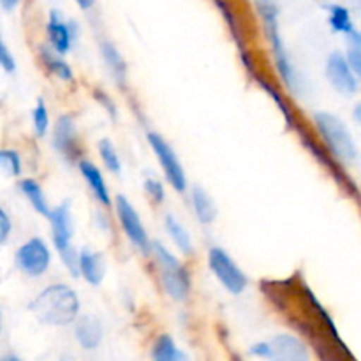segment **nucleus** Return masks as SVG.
I'll use <instances>...</instances> for the list:
<instances>
[{"mask_svg":"<svg viewBox=\"0 0 361 361\" xmlns=\"http://www.w3.org/2000/svg\"><path fill=\"white\" fill-rule=\"evenodd\" d=\"M348 60L351 63L353 71L356 73V76L361 78V48H349Z\"/></svg>","mask_w":361,"mask_h":361,"instance_id":"7c9ffc66","label":"nucleus"},{"mask_svg":"<svg viewBox=\"0 0 361 361\" xmlns=\"http://www.w3.org/2000/svg\"><path fill=\"white\" fill-rule=\"evenodd\" d=\"M208 267H210L215 279L231 295H242L247 289V284H249L247 275L236 264V261L221 247H212L210 249V252H208Z\"/></svg>","mask_w":361,"mask_h":361,"instance_id":"39448f33","label":"nucleus"},{"mask_svg":"<svg viewBox=\"0 0 361 361\" xmlns=\"http://www.w3.org/2000/svg\"><path fill=\"white\" fill-rule=\"evenodd\" d=\"M28 310L46 326H69L80 317V296L67 284H49L32 300Z\"/></svg>","mask_w":361,"mask_h":361,"instance_id":"f257e3e1","label":"nucleus"},{"mask_svg":"<svg viewBox=\"0 0 361 361\" xmlns=\"http://www.w3.org/2000/svg\"><path fill=\"white\" fill-rule=\"evenodd\" d=\"M326 78L331 87L344 95H353L358 90L356 73L349 63L348 55L334 51L326 60Z\"/></svg>","mask_w":361,"mask_h":361,"instance_id":"1a4fd4ad","label":"nucleus"},{"mask_svg":"<svg viewBox=\"0 0 361 361\" xmlns=\"http://www.w3.org/2000/svg\"><path fill=\"white\" fill-rule=\"evenodd\" d=\"M257 9H259L261 21H263L264 35H267V39L270 41L275 69H277L279 76L282 78V81H284V85L289 90H298V74H296L295 66H293L291 59H289L288 51H286L284 41H282L281 37L277 6L271 4L270 0H259Z\"/></svg>","mask_w":361,"mask_h":361,"instance_id":"f03ea898","label":"nucleus"},{"mask_svg":"<svg viewBox=\"0 0 361 361\" xmlns=\"http://www.w3.org/2000/svg\"><path fill=\"white\" fill-rule=\"evenodd\" d=\"M97 148L99 155H101L102 159V164L106 166V169L111 171L113 175H120V173H122V159H120L115 145H113L108 137H104V140L99 141Z\"/></svg>","mask_w":361,"mask_h":361,"instance_id":"393cba45","label":"nucleus"},{"mask_svg":"<svg viewBox=\"0 0 361 361\" xmlns=\"http://www.w3.org/2000/svg\"><path fill=\"white\" fill-rule=\"evenodd\" d=\"M328 13H330L328 21H330V27L334 32L349 35L355 30L351 13H349V9L345 6H342V4H331V6L328 7Z\"/></svg>","mask_w":361,"mask_h":361,"instance_id":"5701e85b","label":"nucleus"},{"mask_svg":"<svg viewBox=\"0 0 361 361\" xmlns=\"http://www.w3.org/2000/svg\"><path fill=\"white\" fill-rule=\"evenodd\" d=\"M190 203H192L194 215H196L197 221L203 226H210L212 222H215L217 217V208L215 203L212 201V197L208 196L207 190L203 187H192V192H190Z\"/></svg>","mask_w":361,"mask_h":361,"instance_id":"a211bd4d","label":"nucleus"},{"mask_svg":"<svg viewBox=\"0 0 361 361\" xmlns=\"http://www.w3.org/2000/svg\"><path fill=\"white\" fill-rule=\"evenodd\" d=\"M20 190L25 196V200L32 204L35 212L42 217H49L51 214V208H49L48 200H46L44 189L41 187V183L34 178H23L20 180Z\"/></svg>","mask_w":361,"mask_h":361,"instance_id":"6ab92c4d","label":"nucleus"},{"mask_svg":"<svg viewBox=\"0 0 361 361\" xmlns=\"http://www.w3.org/2000/svg\"><path fill=\"white\" fill-rule=\"evenodd\" d=\"M78 168H80L81 176H83L85 182L88 183L95 200H97L102 207H111V194H109V189L108 185H106V180L104 176H102L101 169H99L92 161H85V159H81V161L78 162Z\"/></svg>","mask_w":361,"mask_h":361,"instance_id":"2eb2a0df","label":"nucleus"},{"mask_svg":"<svg viewBox=\"0 0 361 361\" xmlns=\"http://www.w3.org/2000/svg\"><path fill=\"white\" fill-rule=\"evenodd\" d=\"M353 2V7H356V9H361V0H351Z\"/></svg>","mask_w":361,"mask_h":361,"instance_id":"e433bc0d","label":"nucleus"},{"mask_svg":"<svg viewBox=\"0 0 361 361\" xmlns=\"http://www.w3.org/2000/svg\"><path fill=\"white\" fill-rule=\"evenodd\" d=\"M152 254L157 261L159 279L166 295L175 302H183L190 293V275L187 268L180 263L178 257L169 249H166L161 242H154Z\"/></svg>","mask_w":361,"mask_h":361,"instance_id":"20e7f679","label":"nucleus"},{"mask_svg":"<svg viewBox=\"0 0 361 361\" xmlns=\"http://www.w3.org/2000/svg\"><path fill=\"white\" fill-rule=\"evenodd\" d=\"M147 141L148 145H150L152 152L155 154V157L159 159V164H161L162 173H164L169 185H171L176 192H185L187 190L185 169H183L182 162H180L178 155H176L175 150L171 148V145H169L159 133H148Z\"/></svg>","mask_w":361,"mask_h":361,"instance_id":"423d86ee","label":"nucleus"},{"mask_svg":"<svg viewBox=\"0 0 361 361\" xmlns=\"http://www.w3.org/2000/svg\"><path fill=\"white\" fill-rule=\"evenodd\" d=\"M355 115H356V118H358L360 122H361V102H360L358 106H356V109H355Z\"/></svg>","mask_w":361,"mask_h":361,"instance_id":"c9c22d12","label":"nucleus"},{"mask_svg":"<svg viewBox=\"0 0 361 361\" xmlns=\"http://www.w3.org/2000/svg\"><path fill=\"white\" fill-rule=\"evenodd\" d=\"M0 168L7 176H20L23 171L21 155L14 148H4L0 152Z\"/></svg>","mask_w":361,"mask_h":361,"instance_id":"a878e982","label":"nucleus"},{"mask_svg":"<svg viewBox=\"0 0 361 361\" xmlns=\"http://www.w3.org/2000/svg\"><path fill=\"white\" fill-rule=\"evenodd\" d=\"M46 35H48L49 46L55 51H59L60 55H67L71 48H73V41L76 34L73 30V25H69V21L63 20L59 11L53 9L49 13L48 25H46Z\"/></svg>","mask_w":361,"mask_h":361,"instance_id":"ddd939ff","label":"nucleus"},{"mask_svg":"<svg viewBox=\"0 0 361 361\" xmlns=\"http://www.w3.org/2000/svg\"><path fill=\"white\" fill-rule=\"evenodd\" d=\"M0 66H2V69L6 73H14L16 71V60H14L13 53H11L6 41L0 42Z\"/></svg>","mask_w":361,"mask_h":361,"instance_id":"c85d7f7f","label":"nucleus"},{"mask_svg":"<svg viewBox=\"0 0 361 361\" xmlns=\"http://www.w3.org/2000/svg\"><path fill=\"white\" fill-rule=\"evenodd\" d=\"M95 99H97V101H99V104L104 106V109H106V111L109 113V115L113 116V118H116V108H115V102H113L111 99H109L108 95L104 94V92H102V90H97V92H95Z\"/></svg>","mask_w":361,"mask_h":361,"instance_id":"2f4dec72","label":"nucleus"},{"mask_svg":"<svg viewBox=\"0 0 361 361\" xmlns=\"http://www.w3.org/2000/svg\"><path fill=\"white\" fill-rule=\"evenodd\" d=\"M164 228H166V233L169 235V238H171L173 243L176 245V249H178L183 256H192L194 254L192 238H190L189 231L183 228L182 222H180L176 217H173V215H166Z\"/></svg>","mask_w":361,"mask_h":361,"instance_id":"aec40b11","label":"nucleus"},{"mask_svg":"<svg viewBox=\"0 0 361 361\" xmlns=\"http://www.w3.org/2000/svg\"><path fill=\"white\" fill-rule=\"evenodd\" d=\"M314 126H316L321 140L326 145L328 152L337 161L344 162V164H351V162L356 161L358 148H356L355 140H353L344 120L335 116L334 113L319 111L314 115Z\"/></svg>","mask_w":361,"mask_h":361,"instance_id":"7ed1b4c3","label":"nucleus"},{"mask_svg":"<svg viewBox=\"0 0 361 361\" xmlns=\"http://www.w3.org/2000/svg\"><path fill=\"white\" fill-rule=\"evenodd\" d=\"M16 268L30 279H37L48 271L51 264V250L42 238H30L16 250Z\"/></svg>","mask_w":361,"mask_h":361,"instance_id":"6e6552de","label":"nucleus"},{"mask_svg":"<svg viewBox=\"0 0 361 361\" xmlns=\"http://www.w3.org/2000/svg\"><path fill=\"white\" fill-rule=\"evenodd\" d=\"M101 55H102V60H104L106 67H108L109 74L113 76V80L116 81L118 87H123L127 81V63L126 60H123L122 53L118 51V48H116L113 42L102 41Z\"/></svg>","mask_w":361,"mask_h":361,"instance_id":"f3484780","label":"nucleus"},{"mask_svg":"<svg viewBox=\"0 0 361 361\" xmlns=\"http://www.w3.org/2000/svg\"><path fill=\"white\" fill-rule=\"evenodd\" d=\"M21 0H0V6L4 7L6 11H13L20 6Z\"/></svg>","mask_w":361,"mask_h":361,"instance_id":"72a5a7b5","label":"nucleus"},{"mask_svg":"<svg viewBox=\"0 0 361 361\" xmlns=\"http://www.w3.org/2000/svg\"><path fill=\"white\" fill-rule=\"evenodd\" d=\"M348 41L349 44H351V48H361V32L355 28V30L348 35Z\"/></svg>","mask_w":361,"mask_h":361,"instance_id":"473e14b6","label":"nucleus"},{"mask_svg":"<svg viewBox=\"0 0 361 361\" xmlns=\"http://www.w3.org/2000/svg\"><path fill=\"white\" fill-rule=\"evenodd\" d=\"M13 231V221L4 208H0V245H6Z\"/></svg>","mask_w":361,"mask_h":361,"instance_id":"c756f323","label":"nucleus"},{"mask_svg":"<svg viewBox=\"0 0 361 361\" xmlns=\"http://www.w3.org/2000/svg\"><path fill=\"white\" fill-rule=\"evenodd\" d=\"M152 358L157 361H180L187 356L176 345L175 338L168 334H162L155 338L154 348H152Z\"/></svg>","mask_w":361,"mask_h":361,"instance_id":"4be33fe9","label":"nucleus"},{"mask_svg":"<svg viewBox=\"0 0 361 361\" xmlns=\"http://www.w3.org/2000/svg\"><path fill=\"white\" fill-rule=\"evenodd\" d=\"M62 56L63 55H60L59 51H55L51 46H49V48L48 46H41V60L42 63H44L46 69H48L53 76L59 78V80L73 81L74 78L73 69H71V66L62 59Z\"/></svg>","mask_w":361,"mask_h":361,"instance_id":"412c9836","label":"nucleus"},{"mask_svg":"<svg viewBox=\"0 0 361 361\" xmlns=\"http://www.w3.org/2000/svg\"><path fill=\"white\" fill-rule=\"evenodd\" d=\"M32 122H34V133L37 137H44L49 129V113L46 108L44 99H37L34 111H32Z\"/></svg>","mask_w":361,"mask_h":361,"instance_id":"bb28decb","label":"nucleus"},{"mask_svg":"<svg viewBox=\"0 0 361 361\" xmlns=\"http://www.w3.org/2000/svg\"><path fill=\"white\" fill-rule=\"evenodd\" d=\"M252 78H256L257 85H259V87L263 88V90L267 92V94L270 95L271 99H274L275 104H277L279 109H281V111H282V115L286 116V122H288V126H289V127H295V129H298V127H296V123H295L296 120H295V116H293V111H291V109H289L288 102H286V99L282 97L281 92H279L277 88H275L274 85L270 83V81H267L263 76H259V74H257V73L254 74Z\"/></svg>","mask_w":361,"mask_h":361,"instance_id":"b1692460","label":"nucleus"},{"mask_svg":"<svg viewBox=\"0 0 361 361\" xmlns=\"http://www.w3.org/2000/svg\"><path fill=\"white\" fill-rule=\"evenodd\" d=\"M115 212L116 217H118L120 228H122L123 235L129 238V242L133 243L141 254H145V256L152 254V245H154V242H150V238H148V233L147 229H145L143 221H141L137 210L133 207V203H130L126 196H122V194L115 197Z\"/></svg>","mask_w":361,"mask_h":361,"instance_id":"0eeeda50","label":"nucleus"},{"mask_svg":"<svg viewBox=\"0 0 361 361\" xmlns=\"http://www.w3.org/2000/svg\"><path fill=\"white\" fill-rule=\"evenodd\" d=\"M53 147L69 162H74L80 157L81 148L80 140H78V130L74 126V120L69 115H62L56 120V126L53 129Z\"/></svg>","mask_w":361,"mask_h":361,"instance_id":"9d476101","label":"nucleus"},{"mask_svg":"<svg viewBox=\"0 0 361 361\" xmlns=\"http://www.w3.org/2000/svg\"><path fill=\"white\" fill-rule=\"evenodd\" d=\"M102 337H104V330H102V324L97 317H78L76 324H74V338L80 344V348H83L85 351H94L101 345Z\"/></svg>","mask_w":361,"mask_h":361,"instance_id":"4468645a","label":"nucleus"},{"mask_svg":"<svg viewBox=\"0 0 361 361\" xmlns=\"http://www.w3.org/2000/svg\"><path fill=\"white\" fill-rule=\"evenodd\" d=\"M145 192H147V196L150 197V201L154 204L164 203L166 200L164 183H162L159 178H155V176H150V178L145 180Z\"/></svg>","mask_w":361,"mask_h":361,"instance_id":"cd10ccee","label":"nucleus"},{"mask_svg":"<svg viewBox=\"0 0 361 361\" xmlns=\"http://www.w3.org/2000/svg\"><path fill=\"white\" fill-rule=\"evenodd\" d=\"M106 275V263L102 254L94 252L90 249L80 250V277L90 286H99L104 281Z\"/></svg>","mask_w":361,"mask_h":361,"instance_id":"dca6fc26","label":"nucleus"},{"mask_svg":"<svg viewBox=\"0 0 361 361\" xmlns=\"http://www.w3.org/2000/svg\"><path fill=\"white\" fill-rule=\"evenodd\" d=\"M268 342V360L281 361H307L309 349L298 337L289 334H281L271 337Z\"/></svg>","mask_w":361,"mask_h":361,"instance_id":"9b49d317","label":"nucleus"},{"mask_svg":"<svg viewBox=\"0 0 361 361\" xmlns=\"http://www.w3.org/2000/svg\"><path fill=\"white\" fill-rule=\"evenodd\" d=\"M49 228H51V240L55 249L60 252L67 250L73 240V215H71L69 203H62L53 208L49 214Z\"/></svg>","mask_w":361,"mask_h":361,"instance_id":"f8f14e48","label":"nucleus"},{"mask_svg":"<svg viewBox=\"0 0 361 361\" xmlns=\"http://www.w3.org/2000/svg\"><path fill=\"white\" fill-rule=\"evenodd\" d=\"M74 2L78 4V7H80V9L88 11V9H92V7H94L95 0H74Z\"/></svg>","mask_w":361,"mask_h":361,"instance_id":"f704fd0d","label":"nucleus"}]
</instances>
